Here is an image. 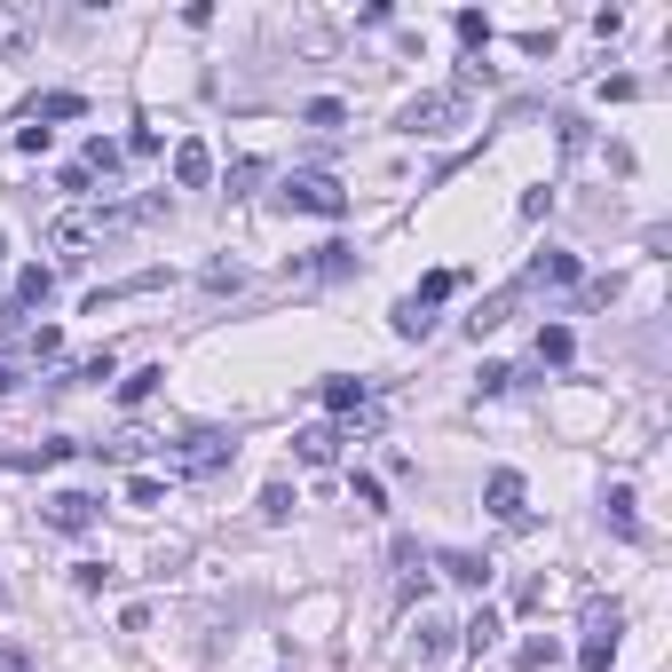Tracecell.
Returning a JSON list of instances; mask_svg holds the SVG:
<instances>
[{"instance_id":"1","label":"cell","mask_w":672,"mask_h":672,"mask_svg":"<svg viewBox=\"0 0 672 672\" xmlns=\"http://www.w3.org/2000/svg\"><path fill=\"white\" fill-rule=\"evenodd\" d=\"M278 207H293V214H325V222H341V214H349V190L332 182V175H309V166H300V175H285V182H278Z\"/></svg>"},{"instance_id":"2","label":"cell","mask_w":672,"mask_h":672,"mask_svg":"<svg viewBox=\"0 0 672 672\" xmlns=\"http://www.w3.org/2000/svg\"><path fill=\"white\" fill-rule=\"evenodd\" d=\"M459 119H467V95H459V87H435V95H412L396 127H403V134H451Z\"/></svg>"},{"instance_id":"3","label":"cell","mask_w":672,"mask_h":672,"mask_svg":"<svg viewBox=\"0 0 672 672\" xmlns=\"http://www.w3.org/2000/svg\"><path fill=\"white\" fill-rule=\"evenodd\" d=\"M229 451H238V444H229V435H214V427H198V435H182V451H175V467H182V475H214V467H222Z\"/></svg>"},{"instance_id":"4","label":"cell","mask_w":672,"mask_h":672,"mask_svg":"<svg viewBox=\"0 0 672 672\" xmlns=\"http://www.w3.org/2000/svg\"><path fill=\"white\" fill-rule=\"evenodd\" d=\"M483 498H491V515H498V522H515V530L530 522V515H522V475H515V467H498V475L483 483Z\"/></svg>"},{"instance_id":"5","label":"cell","mask_w":672,"mask_h":672,"mask_svg":"<svg viewBox=\"0 0 672 672\" xmlns=\"http://www.w3.org/2000/svg\"><path fill=\"white\" fill-rule=\"evenodd\" d=\"M451 633H459V625H444V617H435V610H420V633H412V657H420V664H444V657H451Z\"/></svg>"},{"instance_id":"6","label":"cell","mask_w":672,"mask_h":672,"mask_svg":"<svg viewBox=\"0 0 672 672\" xmlns=\"http://www.w3.org/2000/svg\"><path fill=\"white\" fill-rule=\"evenodd\" d=\"M48 293H56V269H24V278H16V293H9V317H0V325H16L24 309H40Z\"/></svg>"},{"instance_id":"7","label":"cell","mask_w":672,"mask_h":672,"mask_svg":"<svg viewBox=\"0 0 672 672\" xmlns=\"http://www.w3.org/2000/svg\"><path fill=\"white\" fill-rule=\"evenodd\" d=\"M207 175H214V151L198 143V134H190V143H175V182L182 190H207Z\"/></svg>"},{"instance_id":"8","label":"cell","mask_w":672,"mask_h":672,"mask_svg":"<svg viewBox=\"0 0 672 672\" xmlns=\"http://www.w3.org/2000/svg\"><path fill=\"white\" fill-rule=\"evenodd\" d=\"M158 285H166V269H143V278H119V285H104V293H95V300H87V309H95V317H104V309H111V300H143V293H158Z\"/></svg>"},{"instance_id":"9","label":"cell","mask_w":672,"mask_h":672,"mask_svg":"<svg viewBox=\"0 0 672 672\" xmlns=\"http://www.w3.org/2000/svg\"><path fill=\"white\" fill-rule=\"evenodd\" d=\"M48 522H56V530H87V522H95V498H87V491H56V498H48Z\"/></svg>"},{"instance_id":"10","label":"cell","mask_w":672,"mask_h":672,"mask_svg":"<svg viewBox=\"0 0 672 672\" xmlns=\"http://www.w3.org/2000/svg\"><path fill=\"white\" fill-rule=\"evenodd\" d=\"M293 451H300V467H332V459H341V435H332V427H300Z\"/></svg>"},{"instance_id":"11","label":"cell","mask_w":672,"mask_h":672,"mask_svg":"<svg viewBox=\"0 0 672 672\" xmlns=\"http://www.w3.org/2000/svg\"><path fill=\"white\" fill-rule=\"evenodd\" d=\"M586 641H625V610H617V601H586Z\"/></svg>"},{"instance_id":"12","label":"cell","mask_w":672,"mask_h":672,"mask_svg":"<svg viewBox=\"0 0 672 672\" xmlns=\"http://www.w3.org/2000/svg\"><path fill=\"white\" fill-rule=\"evenodd\" d=\"M435 569H444L451 586H475V593L491 586V562H483V554H444V562H435Z\"/></svg>"},{"instance_id":"13","label":"cell","mask_w":672,"mask_h":672,"mask_svg":"<svg viewBox=\"0 0 672 672\" xmlns=\"http://www.w3.org/2000/svg\"><path fill=\"white\" fill-rule=\"evenodd\" d=\"M498 633H507V617H498V610H491V601H483V610H475V617H467V625H459V641H467V649H491V641H498Z\"/></svg>"},{"instance_id":"14","label":"cell","mask_w":672,"mask_h":672,"mask_svg":"<svg viewBox=\"0 0 672 672\" xmlns=\"http://www.w3.org/2000/svg\"><path fill=\"white\" fill-rule=\"evenodd\" d=\"M293 269H300V278H341V269H356V254L349 246H317L309 261H293Z\"/></svg>"},{"instance_id":"15","label":"cell","mask_w":672,"mask_h":672,"mask_svg":"<svg viewBox=\"0 0 672 672\" xmlns=\"http://www.w3.org/2000/svg\"><path fill=\"white\" fill-rule=\"evenodd\" d=\"M530 285H578V261H569V254H538L530 261Z\"/></svg>"},{"instance_id":"16","label":"cell","mask_w":672,"mask_h":672,"mask_svg":"<svg viewBox=\"0 0 672 672\" xmlns=\"http://www.w3.org/2000/svg\"><path fill=\"white\" fill-rule=\"evenodd\" d=\"M325 403H332V412H364V403H373V388H364V380H325Z\"/></svg>"},{"instance_id":"17","label":"cell","mask_w":672,"mask_h":672,"mask_svg":"<svg viewBox=\"0 0 672 672\" xmlns=\"http://www.w3.org/2000/svg\"><path fill=\"white\" fill-rule=\"evenodd\" d=\"M601 515H610V530H617V538H641V515H633V491H625V483L610 491V507H601Z\"/></svg>"},{"instance_id":"18","label":"cell","mask_w":672,"mask_h":672,"mask_svg":"<svg viewBox=\"0 0 672 672\" xmlns=\"http://www.w3.org/2000/svg\"><path fill=\"white\" fill-rule=\"evenodd\" d=\"M420 578H427L420 546H412V538H396V586H403V593H420Z\"/></svg>"},{"instance_id":"19","label":"cell","mask_w":672,"mask_h":672,"mask_svg":"<svg viewBox=\"0 0 672 672\" xmlns=\"http://www.w3.org/2000/svg\"><path fill=\"white\" fill-rule=\"evenodd\" d=\"M507 309H515V285H507V293H491V300H483V309H475V317H467V332H475V341H483V332H491V325H507Z\"/></svg>"},{"instance_id":"20","label":"cell","mask_w":672,"mask_h":672,"mask_svg":"<svg viewBox=\"0 0 672 672\" xmlns=\"http://www.w3.org/2000/svg\"><path fill=\"white\" fill-rule=\"evenodd\" d=\"M87 104L80 95H40V104H32V127H48V119H80Z\"/></svg>"},{"instance_id":"21","label":"cell","mask_w":672,"mask_h":672,"mask_svg":"<svg viewBox=\"0 0 672 672\" xmlns=\"http://www.w3.org/2000/svg\"><path fill=\"white\" fill-rule=\"evenodd\" d=\"M569 349H578V341H569V325H546V332H538V364H569Z\"/></svg>"},{"instance_id":"22","label":"cell","mask_w":672,"mask_h":672,"mask_svg":"<svg viewBox=\"0 0 672 672\" xmlns=\"http://www.w3.org/2000/svg\"><path fill=\"white\" fill-rule=\"evenodd\" d=\"M444 293H459V269H435V278L412 293V309H435V300H444Z\"/></svg>"},{"instance_id":"23","label":"cell","mask_w":672,"mask_h":672,"mask_svg":"<svg viewBox=\"0 0 672 672\" xmlns=\"http://www.w3.org/2000/svg\"><path fill=\"white\" fill-rule=\"evenodd\" d=\"M459 40L467 48H491V16L483 9H459Z\"/></svg>"},{"instance_id":"24","label":"cell","mask_w":672,"mask_h":672,"mask_svg":"<svg viewBox=\"0 0 672 672\" xmlns=\"http://www.w3.org/2000/svg\"><path fill=\"white\" fill-rule=\"evenodd\" d=\"M158 380H166V364H151V373H134V380H119V403H143V396H151Z\"/></svg>"},{"instance_id":"25","label":"cell","mask_w":672,"mask_h":672,"mask_svg":"<svg viewBox=\"0 0 672 672\" xmlns=\"http://www.w3.org/2000/svg\"><path fill=\"white\" fill-rule=\"evenodd\" d=\"M80 166H87V175H111V166H119V143H104V134H95V143H87V158H80Z\"/></svg>"},{"instance_id":"26","label":"cell","mask_w":672,"mask_h":672,"mask_svg":"<svg viewBox=\"0 0 672 672\" xmlns=\"http://www.w3.org/2000/svg\"><path fill=\"white\" fill-rule=\"evenodd\" d=\"M261 515H269V522H285V515H293V491H285V483H269V491H261Z\"/></svg>"},{"instance_id":"27","label":"cell","mask_w":672,"mask_h":672,"mask_svg":"<svg viewBox=\"0 0 672 672\" xmlns=\"http://www.w3.org/2000/svg\"><path fill=\"white\" fill-rule=\"evenodd\" d=\"M427 325H435V317H427V309H412V300H403V309H396V332H403V341H420Z\"/></svg>"},{"instance_id":"28","label":"cell","mask_w":672,"mask_h":672,"mask_svg":"<svg viewBox=\"0 0 672 672\" xmlns=\"http://www.w3.org/2000/svg\"><path fill=\"white\" fill-rule=\"evenodd\" d=\"M238 285H246V269H229V261L207 269V293H238Z\"/></svg>"},{"instance_id":"29","label":"cell","mask_w":672,"mask_h":672,"mask_svg":"<svg viewBox=\"0 0 672 672\" xmlns=\"http://www.w3.org/2000/svg\"><path fill=\"white\" fill-rule=\"evenodd\" d=\"M127 498H134V507H158L166 483H158V475H134V483H127Z\"/></svg>"},{"instance_id":"30","label":"cell","mask_w":672,"mask_h":672,"mask_svg":"<svg viewBox=\"0 0 672 672\" xmlns=\"http://www.w3.org/2000/svg\"><path fill=\"white\" fill-rule=\"evenodd\" d=\"M300 119H309V127H341L349 111H341V104H332V95H317V104H309V111H300Z\"/></svg>"},{"instance_id":"31","label":"cell","mask_w":672,"mask_h":672,"mask_svg":"<svg viewBox=\"0 0 672 672\" xmlns=\"http://www.w3.org/2000/svg\"><path fill=\"white\" fill-rule=\"evenodd\" d=\"M56 459H72V444H40V451H16V467H56Z\"/></svg>"},{"instance_id":"32","label":"cell","mask_w":672,"mask_h":672,"mask_svg":"<svg viewBox=\"0 0 672 672\" xmlns=\"http://www.w3.org/2000/svg\"><path fill=\"white\" fill-rule=\"evenodd\" d=\"M610 657H617V641H586V649H578L586 672H610Z\"/></svg>"},{"instance_id":"33","label":"cell","mask_w":672,"mask_h":672,"mask_svg":"<svg viewBox=\"0 0 672 672\" xmlns=\"http://www.w3.org/2000/svg\"><path fill=\"white\" fill-rule=\"evenodd\" d=\"M9 48H24V16L0 9V56H9Z\"/></svg>"},{"instance_id":"34","label":"cell","mask_w":672,"mask_h":672,"mask_svg":"<svg viewBox=\"0 0 672 672\" xmlns=\"http://www.w3.org/2000/svg\"><path fill=\"white\" fill-rule=\"evenodd\" d=\"M0 672H32V657H24L16 641H0Z\"/></svg>"},{"instance_id":"35","label":"cell","mask_w":672,"mask_h":672,"mask_svg":"<svg viewBox=\"0 0 672 672\" xmlns=\"http://www.w3.org/2000/svg\"><path fill=\"white\" fill-rule=\"evenodd\" d=\"M9 388H16V364H0V396H9Z\"/></svg>"},{"instance_id":"36","label":"cell","mask_w":672,"mask_h":672,"mask_svg":"<svg viewBox=\"0 0 672 672\" xmlns=\"http://www.w3.org/2000/svg\"><path fill=\"white\" fill-rule=\"evenodd\" d=\"M0 254H9V238H0Z\"/></svg>"}]
</instances>
